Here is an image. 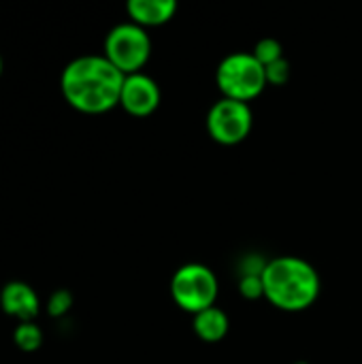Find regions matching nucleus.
<instances>
[{
    "instance_id": "obj_14",
    "label": "nucleus",
    "mask_w": 362,
    "mask_h": 364,
    "mask_svg": "<svg viewBox=\"0 0 362 364\" xmlns=\"http://www.w3.org/2000/svg\"><path fill=\"white\" fill-rule=\"evenodd\" d=\"M265 73H267V83H269V85L282 87V85H286V83L290 81L292 68H290V62H288L286 58H282V60H277V62L265 66Z\"/></svg>"
},
{
    "instance_id": "obj_13",
    "label": "nucleus",
    "mask_w": 362,
    "mask_h": 364,
    "mask_svg": "<svg viewBox=\"0 0 362 364\" xmlns=\"http://www.w3.org/2000/svg\"><path fill=\"white\" fill-rule=\"evenodd\" d=\"M73 303H75L73 292L60 288V290L49 294V299H47V314L51 318H62V316H66L73 309Z\"/></svg>"
},
{
    "instance_id": "obj_8",
    "label": "nucleus",
    "mask_w": 362,
    "mask_h": 364,
    "mask_svg": "<svg viewBox=\"0 0 362 364\" xmlns=\"http://www.w3.org/2000/svg\"><path fill=\"white\" fill-rule=\"evenodd\" d=\"M0 309L19 322H34L41 311V299L36 290L26 282H9L0 290Z\"/></svg>"
},
{
    "instance_id": "obj_1",
    "label": "nucleus",
    "mask_w": 362,
    "mask_h": 364,
    "mask_svg": "<svg viewBox=\"0 0 362 364\" xmlns=\"http://www.w3.org/2000/svg\"><path fill=\"white\" fill-rule=\"evenodd\" d=\"M126 75L119 73L105 55L87 53L70 60L60 77L64 100L87 115H100L119 107Z\"/></svg>"
},
{
    "instance_id": "obj_4",
    "label": "nucleus",
    "mask_w": 362,
    "mask_h": 364,
    "mask_svg": "<svg viewBox=\"0 0 362 364\" xmlns=\"http://www.w3.org/2000/svg\"><path fill=\"white\" fill-rule=\"evenodd\" d=\"M218 277L215 273L201 262H188L173 273L171 296L175 305L186 314H201L215 305L218 301Z\"/></svg>"
},
{
    "instance_id": "obj_2",
    "label": "nucleus",
    "mask_w": 362,
    "mask_h": 364,
    "mask_svg": "<svg viewBox=\"0 0 362 364\" xmlns=\"http://www.w3.org/2000/svg\"><path fill=\"white\" fill-rule=\"evenodd\" d=\"M265 299L280 311H307L320 296V275L301 256L271 258L262 273Z\"/></svg>"
},
{
    "instance_id": "obj_17",
    "label": "nucleus",
    "mask_w": 362,
    "mask_h": 364,
    "mask_svg": "<svg viewBox=\"0 0 362 364\" xmlns=\"http://www.w3.org/2000/svg\"><path fill=\"white\" fill-rule=\"evenodd\" d=\"M2 68H4V62H2V55H0V75H2Z\"/></svg>"
},
{
    "instance_id": "obj_5",
    "label": "nucleus",
    "mask_w": 362,
    "mask_h": 364,
    "mask_svg": "<svg viewBox=\"0 0 362 364\" xmlns=\"http://www.w3.org/2000/svg\"><path fill=\"white\" fill-rule=\"evenodd\" d=\"M102 55L124 75L141 73L151 55V38L145 28L132 21L117 23L105 36Z\"/></svg>"
},
{
    "instance_id": "obj_15",
    "label": "nucleus",
    "mask_w": 362,
    "mask_h": 364,
    "mask_svg": "<svg viewBox=\"0 0 362 364\" xmlns=\"http://www.w3.org/2000/svg\"><path fill=\"white\" fill-rule=\"evenodd\" d=\"M239 294L247 301H258L265 299V286H262V275H245L239 277Z\"/></svg>"
},
{
    "instance_id": "obj_18",
    "label": "nucleus",
    "mask_w": 362,
    "mask_h": 364,
    "mask_svg": "<svg viewBox=\"0 0 362 364\" xmlns=\"http://www.w3.org/2000/svg\"><path fill=\"white\" fill-rule=\"evenodd\" d=\"M294 364H309V363H305V360H299V363H294Z\"/></svg>"
},
{
    "instance_id": "obj_11",
    "label": "nucleus",
    "mask_w": 362,
    "mask_h": 364,
    "mask_svg": "<svg viewBox=\"0 0 362 364\" xmlns=\"http://www.w3.org/2000/svg\"><path fill=\"white\" fill-rule=\"evenodd\" d=\"M13 343L21 352H36L43 346V328L36 322H19L13 328Z\"/></svg>"
},
{
    "instance_id": "obj_3",
    "label": "nucleus",
    "mask_w": 362,
    "mask_h": 364,
    "mask_svg": "<svg viewBox=\"0 0 362 364\" xmlns=\"http://www.w3.org/2000/svg\"><path fill=\"white\" fill-rule=\"evenodd\" d=\"M215 85L222 98L250 105L265 92L269 83L265 66L254 58L252 51H233L218 64Z\"/></svg>"
},
{
    "instance_id": "obj_16",
    "label": "nucleus",
    "mask_w": 362,
    "mask_h": 364,
    "mask_svg": "<svg viewBox=\"0 0 362 364\" xmlns=\"http://www.w3.org/2000/svg\"><path fill=\"white\" fill-rule=\"evenodd\" d=\"M267 264H269V260H265L260 254H245L241 260H239V275L241 277H245V275H262L265 273V269H267Z\"/></svg>"
},
{
    "instance_id": "obj_9",
    "label": "nucleus",
    "mask_w": 362,
    "mask_h": 364,
    "mask_svg": "<svg viewBox=\"0 0 362 364\" xmlns=\"http://www.w3.org/2000/svg\"><path fill=\"white\" fill-rule=\"evenodd\" d=\"M126 13L132 23L141 28H154L169 23L177 13L175 0H130Z\"/></svg>"
},
{
    "instance_id": "obj_6",
    "label": "nucleus",
    "mask_w": 362,
    "mask_h": 364,
    "mask_svg": "<svg viewBox=\"0 0 362 364\" xmlns=\"http://www.w3.org/2000/svg\"><path fill=\"white\" fill-rule=\"evenodd\" d=\"M207 132L209 136L226 147L243 143L254 128V113L247 102L220 98L207 111Z\"/></svg>"
},
{
    "instance_id": "obj_7",
    "label": "nucleus",
    "mask_w": 362,
    "mask_h": 364,
    "mask_svg": "<svg viewBox=\"0 0 362 364\" xmlns=\"http://www.w3.org/2000/svg\"><path fill=\"white\" fill-rule=\"evenodd\" d=\"M162 100V92L156 79L145 73L126 75L119 96V107L132 117H147L151 115Z\"/></svg>"
},
{
    "instance_id": "obj_12",
    "label": "nucleus",
    "mask_w": 362,
    "mask_h": 364,
    "mask_svg": "<svg viewBox=\"0 0 362 364\" xmlns=\"http://www.w3.org/2000/svg\"><path fill=\"white\" fill-rule=\"evenodd\" d=\"M252 53H254V58H256L262 66H269V64H273V62H277V60L286 58V55H284V47H282V43H280L277 38H271V36L260 38V41L254 45Z\"/></svg>"
},
{
    "instance_id": "obj_10",
    "label": "nucleus",
    "mask_w": 362,
    "mask_h": 364,
    "mask_svg": "<svg viewBox=\"0 0 362 364\" xmlns=\"http://www.w3.org/2000/svg\"><path fill=\"white\" fill-rule=\"evenodd\" d=\"M230 328L228 314L218 305L192 316V331L203 343H220Z\"/></svg>"
}]
</instances>
